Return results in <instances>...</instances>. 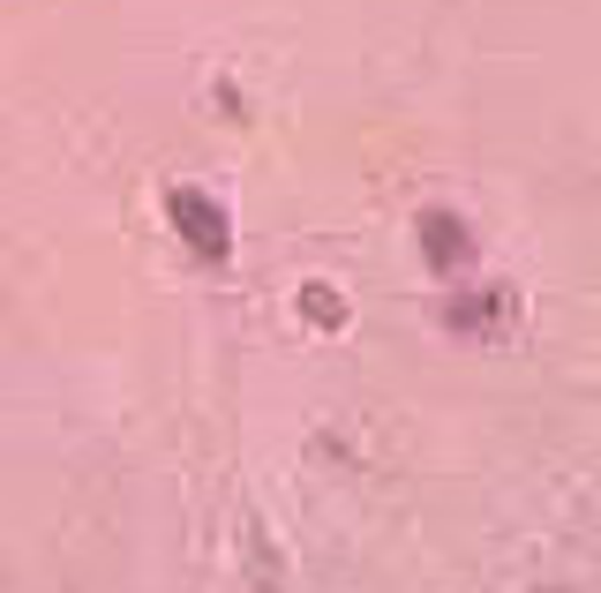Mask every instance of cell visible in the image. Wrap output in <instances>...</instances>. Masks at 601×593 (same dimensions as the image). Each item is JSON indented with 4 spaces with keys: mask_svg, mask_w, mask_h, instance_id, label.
<instances>
[]
</instances>
